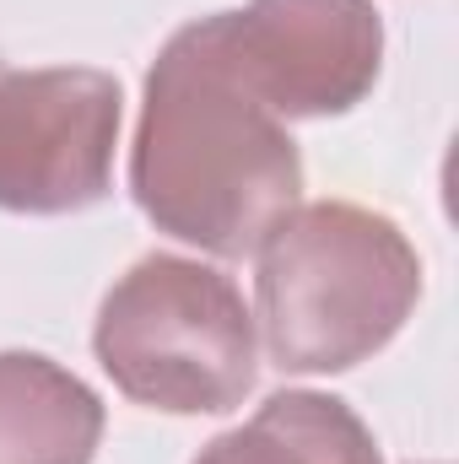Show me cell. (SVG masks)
Wrapping results in <instances>:
<instances>
[{
	"instance_id": "obj_6",
	"label": "cell",
	"mask_w": 459,
	"mask_h": 464,
	"mask_svg": "<svg viewBox=\"0 0 459 464\" xmlns=\"http://www.w3.org/2000/svg\"><path fill=\"white\" fill-rule=\"evenodd\" d=\"M103 400L38 351H0V464H93Z\"/></svg>"
},
{
	"instance_id": "obj_3",
	"label": "cell",
	"mask_w": 459,
	"mask_h": 464,
	"mask_svg": "<svg viewBox=\"0 0 459 464\" xmlns=\"http://www.w3.org/2000/svg\"><path fill=\"white\" fill-rule=\"evenodd\" d=\"M93 351L114 389L168 416H222L254 389L259 341L243 292L217 265L146 254L98 308Z\"/></svg>"
},
{
	"instance_id": "obj_1",
	"label": "cell",
	"mask_w": 459,
	"mask_h": 464,
	"mask_svg": "<svg viewBox=\"0 0 459 464\" xmlns=\"http://www.w3.org/2000/svg\"><path fill=\"white\" fill-rule=\"evenodd\" d=\"M130 195L157 232L243 259L303 195V157L232 38V11L184 22L151 76L130 146Z\"/></svg>"
},
{
	"instance_id": "obj_2",
	"label": "cell",
	"mask_w": 459,
	"mask_h": 464,
	"mask_svg": "<svg viewBox=\"0 0 459 464\" xmlns=\"http://www.w3.org/2000/svg\"><path fill=\"white\" fill-rule=\"evenodd\" d=\"M254 254V324L281 372H346L367 362L422 297L411 237L367 206H292Z\"/></svg>"
},
{
	"instance_id": "obj_4",
	"label": "cell",
	"mask_w": 459,
	"mask_h": 464,
	"mask_svg": "<svg viewBox=\"0 0 459 464\" xmlns=\"http://www.w3.org/2000/svg\"><path fill=\"white\" fill-rule=\"evenodd\" d=\"M119 103V82L93 65H0V211L65 217L98 206L114 184Z\"/></svg>"
},
{
	"instance_id": "obj_5",
	"label": "cell",
	"mask_w": 459,
	"mask_h": 464,
	"mask_svg": "<svg viewBox=\"0 0 459 464\" xmlns=\"http://www.w3.org/2000/svg\"><path fill=\"white\" fill-rule=\"evenodd\" d=\"M238 60L281 119L356 109L384 71V16L373 0H249L232 11Z\"/></svg>"
},
{
	"instance_id": "obj_7",
	"label": "cell",
	"mask_w": 459,
	"mask_h": 464,
	"mask_svg": "<svg viewBox=\"0 0 459 464\" xmlns=\"http://www.w3.org/2000/svg\"><path fill=\"white\" fill-rule=\"evenodd\" d=\"M195 464H384L367 421L314 389L270 394L243 427L211 438Z\"/></svg>"
}]
</instances>
